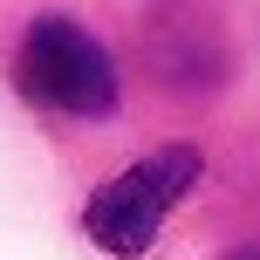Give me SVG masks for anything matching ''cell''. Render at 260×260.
Here are the masks:
<instances>
[{"mask_svg": "<svg viewBox=\"0 0 260 260\" xmlns=\"http://www.w3.org/2000/svg\"><path fill=\"white\" fill-rule=\"evenodd\" d=\"M199 178V151L192 144H157L151 157H137L130 171H117L110 185H96L89 206H82V226L103 253L117 260H137L144 247L157 240L165 212L185 199V185Z\"/></svg>", "mask_w": 260, "mask_h": 260, "instance_id": "1", "label": "cell"}, {"mask_svg": "<svg viewBox=\"0 0 260 260\" xmlns=\"http://www.w3.org/2000/svg\"><path fill=\"white\" fill-rule=\"evenodd\" d=\"M240 260H260V247H253V253H240Z\"/></svg>", "mask_w": 260, "mask_h": 260, "instance_id": "3", "label": "cell"}, {"mask_svg": "<svg viewBox=\"0 0 260 260\" xmlns=\"http://www.w3.org/2000/svg\"><path fill=\"white\" fill-rule=\"evenodd\" d=\"M14 82L35 110H62V117H110L117 110V62L103 41L82 35L76 21H35L14 55Z\"/></svg>", "mask_w": 260, "mask_h": 260, "instance_id": "2", "label": "cell"}]
</instances>
